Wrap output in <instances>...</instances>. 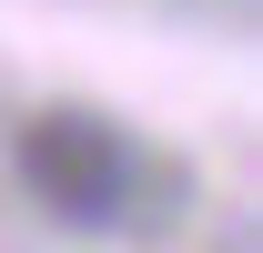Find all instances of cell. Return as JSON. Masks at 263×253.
Here are the masks:
<instances>
[{"label": "cell", "instance_id": "6da1fadb", "mask_svg": "<svg viewBox=\"0 0 263 253\" xmlns=\"http://www.w3.org/2000/svg\"><path fill=\"white\" fill-rule=\"evenodd\" d=\"M10 162H21L31 203H41L51 223H71V233H111V223L132 213V183H142L132 142L101 122V112H81V101L31 112V122L10 132Z\"/></svg>", "mask_w": 263, "mask_h": 253}]
</instances>
